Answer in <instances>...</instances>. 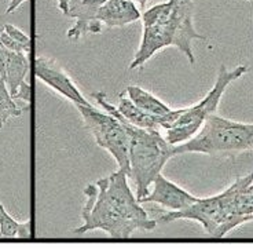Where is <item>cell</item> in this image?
<instances>
[{
    "instance_id": "cell-12",
    "label": "cell",
    "mask_w": 253,
    "mask_h": 252,
    "mask_svg": "<svg viewBox=\"0 0 253 252\" xmlns=\"http://www.w3.org/2000/svg\"><path fill=\"white\" fill-rule=\"evenodd\" d=\"M116 107L129 123H132L133 126L147 128V130H158L160 127L168 130L175 123V120L186 110V107H182L177 110V113L172 116H156L143 110L142 107L136 106L124 93L120 94L119 105Z\"/></svg>"
},
{
    "instance_id": "cell-18",
    "label": "cell",
    "mask_w": 253,
    "mask_h": 252,
    "mask_svg": "<svg viewBox=\"0 0 253 252\" xmlns=\"http://www.w3.org/2000/svg\"><path fill=\"white\" fill-rule=\"evenodd\" d=\"M7 73V50L0 45V77L6 80Z\"/></svg>"
},
{
    "instance_id": "cell-1",
    "label": "cell",
    "mask_w": 253,
    "mask_h": 252,
    "mask_svg": "<svg viewBox=\"0 0 253 252\" xmlns=\"http://www.w3.org/2000/svg\"><path fill=\"white\" fill-rule=\"evenodd\" d=\"M126 172L119 170L108 178L84 188L87 200L82 209L83 225L73 233L101 229L114 240H128L135 230H153L157 221L149 218L126 182Z\"/></svg>"
},
{
    "instance_id": "cell-8",
    "label": "cell",
    "mask_w": 253,
    "mask_h": 252,
    "mask_svg": "<svg viewBox=\"0 0 253 252\" xmlns=\"http://www.w3.org/2000/svg\"><path fill=\"white\" fill-rule=\"evenodd\" d=\"M35 76L38 77L39 80H42L45 83L48 87L52 90H55L58 94H61L65 97L66 100H69L70 102L76 103H83L89 106V103L83 94L80 93V90L77 89L76 84L73 83V80L70 79L69 75L63 70V68L59 63L52 59L50 57H40L35 58Z\"/></svg>"
},
{
    "instance_id": "cell-5",
    "label": "cell",
    "mask_w": 253,
    "mask_h": 252,
    "mask_svg": "<svg viewBox=\"0 0 253 252\" xmlns=\"http://www.w3.org/2000/svg\"><path fill=\"white\" fill-rule=\"evenodd\" d=\"M253 151V124L212 114L200 131L183 144L173 146V154L204 153L211 156Z\"/></svg>"
},
{
    "instance_id": "cell-14",
    "label": "cell",
    "mask_w": 253,
    "mask_h": 252,
    "mask_svg": "<svg viewBox=\"0 0 253 252\" xmlns=\"http://www.w3.org/2000/svg\"><path fill=\"white\" fill-rule=\"evenodd\" d=\"M124 94H126V97L136 106L142 107L143 110L156 114V116H172V114L177 113V110H179V109H172L169 105H167L156 95L140 89L138 86H128L124 91Z\"/></svg>"
},
{
    "instance_id": "cell-10",
    "label": "cell",
    "mask_w": 253,
    "mask_h": 252,
    "mask_svg": "<svg viewBox=\"0 0 253 252\" xmlns=\"http://www.w3.org/2000/svg\"><path fill=\"white\" fill-rule=\"evenodd\" d=\"M106 0H70L65 15L76 19L66 36L70 40H79L87 33H101L105 28L96 19V14Z\"/></svg>"
},
{
    "instance_id": "cell-7",
    "label": "cell",
    "mask_w": 253,
    "mask_h": 252,
    "mask_svg": "<svg viewBox=\"0 0 253 252\" xmlns=\"http://www.w3.org/2000/svg\"><path fill=\"white\" fill-rule=\"evenodd\" d=\"M75 106L82 114L96 144L108 151L117 161L119 168L126 171L129 177V137L120 120L108 112L102 113L92 105L87 106L83 103H76Z\"/></svg>"
},
{
    "instance_id": "cell-3",
    "label": "cell",
    "mask_w": 253,
    "mask_h": 252,
    "mask_svg": "<svg viewBox=\"0 0 253 252\" xmlns=\"http://www.w3.org/2000/svg\"><path fill=\"white\" fill-rule=\"evenodd\" d=\"M194 3L193 0H177L169 19L164 24L143 26V36L136 55L129 65V69L143 66L150 58L168 46H173L182 51L193 65L196 57L193 52V40H205V36L200 35L193 24Z\"/></svg>"
},
{
    "instance_id": "cell-2",
    "label": "cell",
    "mask_w": 253,
    "mask_h": 252,
    "mask_svg": "<svg viewBox=\"0 0 253 252\" xmlns=\"http://www.w3.org/2000/svg\"><path fill=\"white\" fill-rule=\"evenodd\" d=\"M94 100L101 105L109 114L114 116L121 121L129 137V177L132 178L136 186L138 200L149 193V186L163 171L167 161L173 157V145L167 138L158 133V130H147L133 126L117 107L109 103L106 94L98 91L92 93Z\"/></svg>"
},
{
    "instance_id": "cell-21",
    "label": "cell",
    "mask_w": 253,
    "mask_h": 252,
    "mask_svg": "<svg viewBox=\"0 0 253 252\" xmlns=\"http://www.w3.org/2000/svg\"><path fill=\"white\" fill-rule=\"evenodd\" d=\"M131 1H133V3H138L139 6L145 7V6H146V3H147L149 0H131Z\"/></svg>"
},
{
    "instance_id": "cell-17",
    "label": "cell",
    "mask_w": 253,
    "mask_h": 252,
    "mask_svg": "<svg viewBox=\"0 0 253 252\" xmlns=\"http://www.w3.org/2000/svg\"><path fill=\"white\" fill-rule=\"evenodd\" d=\"M3 31L6 32L10 38H13L15 42H18L19 45L24 46L28 52H31L32 40H31V38L28 36V35H25V33L21 31V29L15 28V26L11 25V24H6V25L3 26Z\"/></svg>"
},
{
    "instance_id": "cell-11",
    "label": "cell",
    "mask_w": 253,
    "mask_h": 252,
    "mask_svg": "<svg viewBox=\"0 0 253 252\" xmlns=\"http://www.w3.org/2000/svg\"><path fill=\"white\" fill-rule=\"evenodd\" d=\"M28 72H29V55L25 52L7 50L6 83L8 91L14 100H22L31 103V86L25 82Z\"/></svg>"
},
{
    "instance_id": "cell-4",
    "label": "cell",
    "mask_w": 253,
    "mask_h": 252,
    "mask_svg": "<svg viewBox=\"0 0 253 252\" xmlns=\"http://www.w3.org/2000/svg\"><path fill=\"white\" fill-rule=\"evenodd\" d=\"M253 182V171L248 175L238 178L230 188L212 197L201 199L182 211H171L161 216V222H172L177 219H190L200 222L205 232L213 239H223L233 229L247 223L234 212L237 195L247 185Z\"/></svg>"
},
{
    "instance_id": "cell-6",
    "label": "cell",
    "mask_w": 253,
    "mask_h": 252,
    "mask_svg": "<svg viewBox=\"0 0 253 252\" xmlns=\"http://www.w3.org/2000/svg\"><path fill=\"white\" fill-rule=\"evenodd\" d=\"M248 70H249V68L245 65H240L233 70H228L226 65H221L219 73H217L215 86L212 87L208 94L205 95L203 101L196 103L194 106L186 107L183 113L180 114L175 120V123L167 130V141L171 145L175 146L193 138L200 131V128L205 123V120L208 119L209 116L216 113V109L219 106L221 95L226 91L228 84H231L234 80L240 79L241 76L245 75Z\"/></svg>"
},
{
    "instance_id": "cell-19",
    "label": "cell",
    "mask_w": 253,
    "mask_h": 252,
    "mask_svg": "<svg viewBox=\"0 0 253 252\" xmlns=\"http://www.w3.org/2000/svg\"><path fill=\"white\" fill-rule=\"evenodd\" d=\"M25 1H28V0H10V4H8V7H7L6 13L7 14L13 13V11H15V10L22 4V3H25Z\"/></svg>"
},
{
    "instance_id": "cell-13",
    "label": "cell",
    "mask_w": 253,
    "mask_h": 252,
    "mask_svg": "<svg viewBox=\"0 0 253 252\" xmlns=\"http://www.w3.org/2000/svg\"><path fill=\"white\" fill-rule=\"evenodd\" d=\"M142 18L136 3L131 0H106L98 10L96 19L103 28H123Z\"/></svg>"
},
{
    "instance_id": "cell-16",
    "label": "cell",
    "mask_w": 253,
    "mask_h": 252,
    "mask_svg": "<svg viewBox=\"0 0 253 252\" xmlns=\"http://www.w3.org/2000/svg\"><path fill=\"white\" fill-rule=\"evenodd\" d=\"M21 114L22 110L14 102V98L7 89L6 80L0 77V130L8 121V119L19 117Z\"/></svg>"
},
{
    "instance_id": "cell-20",
    "label": "cell",
    "mask_w": 253,
    "mask_h": 252,
    "mask_svg": "<svg viewBox=\"0 0 253 252\" xmlns=\"http://www.w3.org/2000/svg\"><path fill=\"white\" fill-rule=\"evenodd\" d=\"M58 1V8L62 11L63 14H65V11H66V8H68V4H69L70 0H57Z\"/></svg>"
},
{
    "instance_id": "cell-15",
    "label": "cell",
    "mask_w": 253,
    "mask_h": 252,
    "mask_svg": "<svg viewBox=\"0 0 253 252\" xmlns=\"http://www.w3.org/2000/svg\"><path fill=\"white\" fill-rule=\"evenodd\" d=\"M31 221L19 223L10 216L4 205L0 202V239L6 240H29L31 239Z\"/></svg>"
},
{
    "instance_id": "cell-9",
    "label": "cell",
    "mask_w": 253,
    "mask_h": 252,
    "mask_svg": "<svg viewBox=\"0 0 253 252\" xmlns=\"http://www.w3.org/2000/svg\"><path fill=\"white\" fill-rule=\"evenodd\" d=\"M152 185L153 190L145 197L139 199L140 204L156 202L171 211H182L200 200V197L193 196L183 188L177 186L176 183L165 178L161 172L156 177Z\"/></svg>"
}]
</instances>
